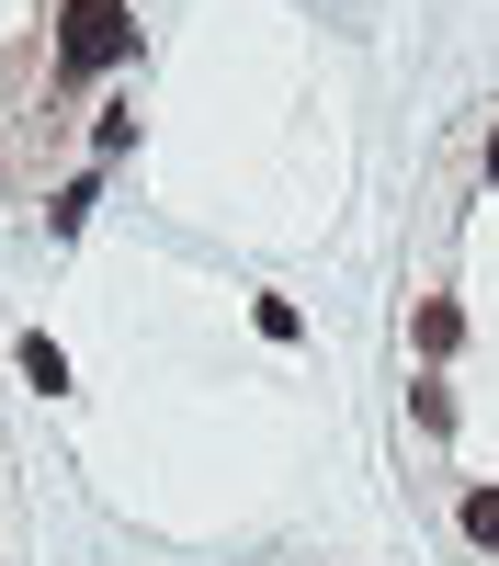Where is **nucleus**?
<instances>
[{
  "label": "nucleus",
  "instance_id": "obj_1",
  "mask_svg": "<svg viewBox=\"0 0 499 566\" xmlns=\"http://www.w3.org/2000/svg\"><path fill=\"white\" fill-rule=\"evenodd\" d=\"M136 57V12L125 0H58V80H103Z\"/></svg>",
  "mask_w": 499,
  "mask_h": 566
},
{
  "label": "nucleus",
  "instance_id": "obj_2",
  "mask_svg": "<svg viewBox=\"0 0 499 566\" xmlns=\"http://www.w3.org/2000/svg\"><path fill=\"white\" fill-rule=\"evenodd\" d=\"M23 386H45V397H69V352L45 340V328H34V340H23Z\"/></svg>",
  "mask_w": 499,
  "mask_h": 566
},
{
  "label": "nucleus",
  "instance_id": "obj_3",
  "mask_svg": "<svg viewBox=\"0 0 499 566\" xmlns=\"http://www.w3.org/2000/svg\"><path fill=\"white\" fill-rule=\"evenodd\" d=\"M454 340H466V317H454V306L432 295V306H420V352H454Z\"/></svg>",
  "mask_w": 499,
  "mask_h": 566
},
{
  "label": "nucleus",
  "instance_id": "obj_4",
  "mask_svg": "<svg viewBox=\"0 0 499 566\" xmlns=\"http://www.w3.org/2000/svg\"><path fill=\"white\" fill-rule=\"evenodd\" d=\"M466 533H477V544L499 555V488H477V499H466Z\"/></svg>",
  "mask_w": 499,
  "mask_h": 566
},
{
  "label": "nucleus",
  "instance_id": "obj_5",
  "mask_svg": "<svg viewBox=\"0 0 499 566\" xmlns=\"http://www.w3.org/2000/svg\"><path fill=\"white\" fill-rule=\"evenodd\" d=\"M488 181H499V125H488Z\"/></svg>",
  "mask_w": 499,
  "mask_h": 566
}]
</instances>
